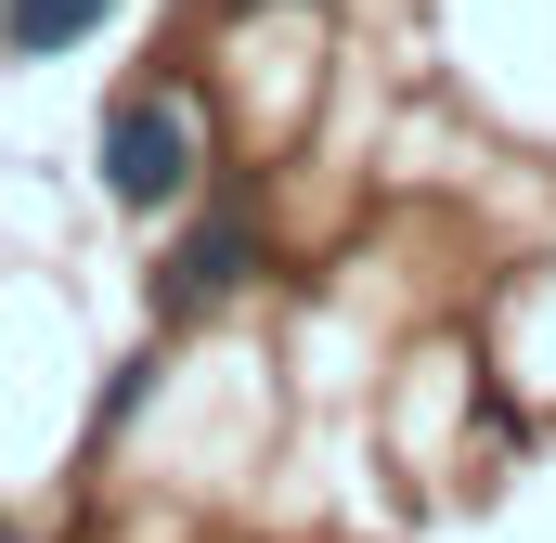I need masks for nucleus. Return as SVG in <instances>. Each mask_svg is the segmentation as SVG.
I'll return each instance as SVG.
<instances>
[{
	"mask_svg": "<svg viewBox=\"0 0 556 543\" xmlns=\"http://www.w3.org/2000/svg\"><path fill=\"white\" fill-rule=\"evenodd\" d=\"M247 272H260V220H247V207H207V220H194V233L155 260V324H194V311H220Z\"/></svg>",
	"mask_w": 556,
	"mask_h": 543,
	"instance_id": "2",
	"label": "nucleus"
},
{
	"mask_svg": "<svg viewBox=\"0 0 556 543\" xmlns=\"http://www.w3.org/2000/svg\"><path fill=\"white\" fill-rule=\"evenodd\" d=\"M91 168H104V194H117L130 220H155V207L194 194L207 142H194V117H181V91H117V104H104V142H91Z\"/></svg>",
	"mask_w": 556,
	"mask_h": 543,
	"instance_id": "1",
	"label": "nucleus"
},
{
	"mask_svg": "<svg viewBox=\"0 0 556 543\" xmlns=\"http://www.w3.org/2000/svg\"><path fill=\"white\" fill-rule=\"evenodd\" d=\"M104 26H117V0H0V65H52Z\"/></svg>",
	"mask_w": 556,
	"mask_h": 543,
	"instance_id": "3",
	"label": "nucleus"
}]
</instances>
